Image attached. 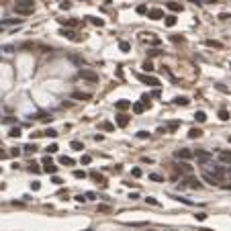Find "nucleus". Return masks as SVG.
Wrapping results in <instances>:
<instances>
[{"label":"nucleus","instance_id":"f257e3e1","mask_svg":"<svg viewBox=\"0 0 231 231\" xmlns=\"http://www.w3.org/2000/svg\"><path fill=\"white\" fill-rule=\"evenodd\" d=\"M194 157H197V162L200 166H207L209 162H213V153H209V151H204V150H197L194 151Z\"/></svg>","mask_w":231,"mask_h":231},{"label":"nucleus","instance_id":"f03ea898","mask_svg":"<svg viewBox=\"0 0 231 231\" xmlns=\"http://www.w3.org/2000/svg\"><path fill=\"white\" fill-rule=\"evenodd\" d=\"M78 76H80L82 80L98 82V74H96V72H92V70H80V72H78Z\"/></svg>","mask_w":231,"mask_h":231},{"label":"nucleus","instance_id":"7ed1b4c3","mask_svg":"<svg viewBox=\"0 0 231 231\" xmlns=\"http://www.w3.org/2000/svg\"><path fill=\"white\" fill-rule=\"evenodd\" d=\"M43 170L47 172V174H53V176H55V172H57V166L51 162V157H43Z\"/></svg>","mask_w":231,"mask_h":231},{"label":"nucleus","instance_id":"20e7f679","mask_svg":"<svg viewBox=\"0 0 231 231\" xmlns=\"http://www.w3.org/2000/svg\"><path fill=\"white\" fill-rule=\"evenodd\" d=\"M147 16H150L151 20H160V19H164V10L162 8H150V10H147Z\"/></svg>","mask_w":231,"mask_h":231},{"label":"nucleus","instance_id":"39448f33","mask_svg":"<svg viewBox=\"0 0 231 231\" xmlns=\"http://www.w3.org/2000/svg\"><path fill=\"white\" fill-rule=\"evenodd\" d=\"M176 157H178V160H182V162H186V160L194 157V151H190V150H178L176 151Z\"/></svg>","mask_w":231,"mask_h":231},{"label":"nucleus","instance_id":"423d86ee","mask_svg":"<svg viewBox=\"0 0 231 231\" xmlns=\"http://www.w3.org/2000/svg\"><path fill=\"white\" fill-rule=\"evenodd\" d=\"M139 80L141 82H145V84H147V86H160V80H157V78H153V76H139Z\"/></svg>","mask_w":231,"mask_h":231},{"label":"nucleus","instance_id":"0eeeda50","mask_svg":"<svg viewBox=\"0 0 231 231\" xmlns=\"http://www.w3.org/2000/svg\"><path fill=\"white\" fill-rule=\"evenodd\" d=\"M14 6H19V8H35V2L33 0H14Z\"/></svg>","mask_w":231,"mask_h":231},{"label":"nucleus","instance_id":"6e6552de","mask_svg":"<svg viewBox=\"0 0 231 231\" xmlns=\"http://www.w3.org/2000/svg\"><path fill=\"white\" fill-rule=\"evenodd\" d=\"M203 178H204V180H207V182H209V184H211V186H217V184H219V180H217V178L213 176V174H209V172H207V170L203 172Z\"/></svg>","mask_w":231,"mask_h":231},{"label":"nucleus","instance_id":"1a4fd4ad","mask_svg":"<svg viewBox=\"0 0 231 231\" xmlns=\"http://www.w3.org/2000/svg\"><path fill=\"white\" fill-rule=\"evenodd\" d=\"M129 106H131L129 100H117V102H115V109H117V110H127Z\"/></svg>","mask_w":231,"mask_h":231},{"label":"nucleus","instance_id":"9d476101","mask_svg":"<svg viewBox=\"0 0 231 231\" xmlns=\"http://www.w3.org/2000/svg\"><path fill=\"white\" fill-rule=\"evenodd\" d=\"M129 121H131V119L127 115H119V117H117V125H119V127H127Z\"/></svg>","mask_w":231,"mask_h":231},{"label":"nucleus","instance_id":"9b49d317","mask_svg":"<svg viewBox=\"0 0 231 231\" xmlns=\"http://www.w3.org/2000/svg\"><path fill=\"white\" fill-rule=\"evenodd\" d=\"M72 98H76V100H90L92 96H90L88 92H74V94H72Z\"/></svg>","mask_w":231,"mask_h":231},{"label":"nucleus","instance_id":"f8f14e48","mask_svg":"<svg viewBox=\"0 0 231 231\" xmlns=\"http://www.w3.org/2000/svg\"><path fill=\"white\" fill-rule=\"evenodd\" d=\"M219 160L225 164H231V151H219Z\"/></svg>","mask_w":231,"mask_h":231},{"label":"nucleus","instance_id":"ddd939ff","mask_svg":"<svg viewBox=\"0 0 231 231\" xmlns=\"http://www.w3.org/2000/svg\"><path fill=\"white\" fill-rule=\"evenodd\" d=\"M203 135V131L198 129V127H192L190 131H188V137H190V139H197V137H200Z\"/></svg>","mask_w":231,"mask_h":231},{"label":"nucleus","instance_id":"4468645a","mask_svg":"<svg viewBox=\"0 0 231 231\" xmlns=\"http://www.w3.org/2000/svg\"><path fill=\"white\" fill-rule=\"evenodd\" d=\"M143 110H145V104H143V102H135V104H133V113H135V115H141Z\"/></svg>","mask_w":231,"mask_h":231},{"label":"nucleus","instance_id":"2eb2a0df","mask_svg":"<svg viewBox=\"0 0 231 231\" xmlns=\"http://www.w3.org/2000/svg\"><path fill=\"white\" fill-rule=\"evenodd\" d=\"M168 8H170L172 13H180V10H182V4H178V2H168Z\"/></svg>","mask_w":231,"mask_h":231},{"label":"nucleus","instance_id":"dca6fc26","mask_svg":"<svg viewBox=\"0 0 231 231\" xmlns=\"http://www.w3.org/2000/svg\"><path fill=\"white\" fill-rule=\"evenodd\" d=\"M172 198L178 200V203H184L186 207H192V200H188V198H184V197H176V194H172Z\"/></svg>","mask_w":231,"mask_h":231},{"label":"nucleus","instance_id":"f3484780","mask_svg":"<svg viewBox=\"0 0 231 231\" xmlns=\"http://www.w3.org/2000/svg\"><path fill=\"white\" fill-rule=\"evenodd\" d=\"M14 10H16L19 14H25V16H27V14H33L35 8H19V6H14Z\"/></svg>","mask_w":231,"mask_h":231},{"label":"nucleus","instance_id":"a211bd4d","mask_svg":"<svg viewBox=\"0 0 231 231\" xmlns=\"http://www.w3.org/2000/svg\"><path fill=\"white\" fill-rule=\"evenodd\" d=\"M188 186H190V188H197V190H198V188H200V186H203V184L198 182L197 178H188Z\"/></svg>","mask_w":231,"mask_h":231},{"label":"nucleus","instance_id":"6ab92c4d","mask_svg":"<svg viewBox=\"0 0 231 231\" xmlns=\"http://www.w3.org/2000/svg\"><path fill=\"white\" fill-rule=\"evenodd\" d=\"M178 170H182V172H186V174H190V172H192V166H188L186 162H182L180 166H178Z\"/></svg>","mask_w":231,"mask_h":231},{"label":"nucleus","instance_id":"aec40b11","mask_svg":"<svg viewBox=\"0 0 231 231\" xmlns=\"http://www.w3.org/2000/svg\"><path fill=\"white\" fill-rule=\"evenodd\" d=\"M174 102H176V104H182V106H186L190 100H188L186 96H178V98H174Z\"/></svg>","mask_w":231,"mask_h":231},{"label":"nucleus","instance_id":"412c9836","mask_svg":"<svg viewBox=\"0 0 231 231\" xmlns=\"http://www.w3.org/2000/svg\"><path fill=\"white\" fill-rule=\"evenodd\" d=\"M194 119H197L198 123H204V121H207V115H204L203 110H197V115H194Z\"/></svg>","mask_w":231,"mask_h":231},{"label":"nucleus","instance_id":"4be33fe9","mask_svg":"<svg viewBox=\"0 0 231 231\" xmlns=\"http://www.w3.org/2000/svg\"><path fill=\"white\" fill-rule=\"evenodd\" d=\"M60 25H66V27H76V20H72V19H60Z\"/></svg>","mask_w":231,"mask_h":231},{"label":"nucleus","instance_id":"5701e85b","mask_svg":"<svg viewBox=\"0 0 231 231\" xmlns=\"http://www.w3.org/2000/svg\"><path fill=\"white\" fill-rule=\"evenodd\" d=\"M88 19H90L92 25H96V27H102V25H104V20L102 19H96V16H88Z\"/></svg>","mask_w":231,"mask_h":231},{"label":"nucleus","instance_id":"b1692460","mask_svg":"<svg viewBox=\"0 0 231 231\" xmlns=\"http://www.w3.org/2000/svg\"><path fill=\"white\" fill-rule=\"evenodd\" d=\"M70 145H72V150H76V151H82V150H84V143H80V141H72Z\"/></svg>","mask_w":231,"mask_h":231},{"label":"nucleus","instance_id":"393cba45","mask_svg":"<svg viewBox=\"0 0 231 231\" xmlns=\"http://www.w3.org/2000/svg\"><path fill=\"white\" fill-rule=\"evenodd\" d=\"M60 162L63 164V166H72V164H74V160H72V157H68V156H61Z\"/></svg>","mask_w":231,"mask_h":231},{"label":"nucleus","instance_id":"a878e982","mask_svg":"<svg viewBox=\"0 0 231 231\" xmlns=\"http://www.w3.org/2000/svg\"><path fill=\"white\" fill-rule=\"evenodd\" d=\"M178 127H180V123H178V121H172V123H168V127H166V131H176Z\"/></svg>","mask_w":231,"mask_h":231},{"label":"nucleus","instance_id":"bb28decb","mask_svg":"<svg viewBox=\"0 0 231 231\" xmlns=\"http://www.w3.org/2000/svg\"><path fill=\"white\" fill-rule=\"evenodd\" d=\"M166 25H168V27H174V25H176V16H174V14L166 16Z\"/></svg>","mask_w":231,"mask_h":231},{"label":"nucleus","instance_id":"cd10ccee","mask_svg":"<svg viewBox=\"0 0 231 231\" xmlns=\"http://www.w3.org/2000/svg\"><path fill=\"white\" fill-rule=\"evenodd\" d=\"M119 49H121V51H125V53H127V51H129V49H131V45H129V43H127V41H121V43H119Z\"/></svg>","mask_w":231,"mask_h":231},{"label":"nucleus","instance_id":"c85d7f7f","mask_svg":"<svg viewBox=\"0 0 231 231\" xmlns=\"http://www.w3.org/2000/svg\"><path fill=\"white\" fill-rule=\"evenodd\" d=\"M100 129H104V131H113V129H115V127H113V123L104 121V123H100Z\"/></svg>","mask_w":231,"mask_h":231},{"label":"nucleus","instance_id":"c756f323","mask_svg":"<svg viewBox=\"0 0 231 231\" xmlns=\"http://www.w3.org/2000/svg\"><path fill=\"white\" fill-rule=\"evenodd\" d=\"M23 150H25V153H33V151L37 150V147H35V143H29V145H25Z\"/></svg>","mask_w":231,"mask_h":231},{"label":"nucleus","instance_id":"7c9ffc66","mask_svg":"<svg viewBox=\"0 0 231 231\" xmlns=\"http://www.w3.org/2000/svg\"><path fill=\"white\" fill-rule=\"evenodd\" d=\"M8 135H10V137H19L20 135V129H19V127H13V129L8 131Z\"/></svg>","mask_w":231,"mask_h":231},{"label":"nucleus","instance_id":"2f4dec72","mask_svg":"<svg viewBox=\"0 0 231 231\" xmlns=\"http://www.w3.org/2000/svg\"><path fill=\"white\" fill-rule=\"evenodd\" d=\"M150 180H153V182H164V176H160V174H150Z\"/></svg>","mask_w":231,"mask_h":231},{"label":"nucleus","instance_id":"473e14b6","mask_svg":"<svg viewBox=\"0 0 231 231\" xmlns=\"http://www.w3.org/2000/svg\"><path fill=\"white\" fill-rule=\"evenodd\" d=\"M43 135H49V137H57V131H55V129H45V131H43Z\"/></svg>","mask_w":231,"mask_h":231},{"label":"nucleus","instance_id":"72a5a7b5","mask_svg":"<svg viewBox=\"0 0 231 231\" xmlns=\"http://www.w3.org/2000/svg\"><path fill=\"white\" fill-rule=\"evenodd\" d=\"M143 70H145V72H153V66H151V61H150V60L143 63Z\"/></svg>","mask_w":231,"mask_h":231},{"label":"nucleus","instance_id":"f704fd0d","mask_svg":"<svg viewBox=\"0 0 231 231\" xmlns=\"http://www.w3.org/2000/svg\"><path fill=\"white\" fill-rule=\"evenodd\" d=\"M109 211H110L109 204H98V213H109Z\"/></svg>","mask_w":231,"mask_h":231},{"label":"nucleus","instance_id":"c9c22d12","mask_svg":"<svg viewBox=\"0 0 231 231\" xmlns=\"http://www.w3.org/2000/svg\"><path fill=\"white\" fill-rule=\"evenodd\" d=\"M23 23V19H8L6 20V25H20Z\"/></svg>","mask_w":231,"mask_h":231},{"label":"nucleus","instance_id":"e433bc0d","mask_svg":"<svg viewBox=\"0 0 231 231\" xmlns=\"http://www.w3.org/2000/svg\"><path fill=\"white\" fill-rule=\"evenodd\" d=\"M219 119H221V121H227V119H229V113H227V110H221V113H219Z\"/></svg>","mask_w":231,"mask_h":231},{"label":"nucleus","instance_id":"4c0bfd02","mask_svg":"<svg viewBox=\"0 0 231 231\" xmlns=\"http://www.w3.org/2000/svg\"><path fill=\"white\" fill-rule=\"evenodd\" d=\"M84 176H86L84 170H74V178H84Z\"/></svg>","mask_w":231,"mask_h":231},{"label":"nucleus","instance_id":"58836bf2","mask_svg":"<svg viewBox=\"0 0 231 231\" xmlns=\"http://www.w3.org/2000/svg\"><path fill=\"white\" fill-rule=\"evenodd\" d=\"M145 200H147L150 204H153V207H157V204H160V203H157V198H153V197H147Z\"/></svg>","mask_w":231,"mask_h":231},{"label":"nucleus","instance_id":"ea45409f","mask_svg":"<svg viewBox=\"0 0 231 231\" xmlns=\"http://www.w3.org/2000/svg\"><path fill=\"white\" fill-rule=\"evenodd\" d=\"M90 176L94 178V180H98V182H102V180H104V178H102L100 174H98V172H92V174H90Z\"/></svg>","mask_w":231,"mask_h":231},{"label":"nucleus","instance_id":"a19ab883","mask_svg":"<svg viewBox=\"0 0 231 231\" xmlns=\"http://www.w3.org/2000/svg\"><path fill=\"white\" fill-rule=\"evenodd\" d=\"M51 182H53V184H57V186H60V184H63V180H61L60 176H53V178H51Z\"/></svg>","mask_w":231,"mask_h":231},{"label":"nucleus","instance_id":"79ce46f5","mask_svg":"<svg viewBox=\"0 0 231 231\" xmlns=\"http://www.w3.org/2000/svg\"><path fill=\"white\" fill-rule=\"evenodd\" d=\"M47 151H49V153H55V151H57V145H55V143H51V145L47 147Z\"/></svg>","mask_w":231,"mask_h":231},{"label":"nucleus","instance_id":"37998d69","mask_svg":"<svg viewBox=\"0 0 231 231\" xmlns=\"http://www.w3.org/2000/svg\"><path fill=\"white\" fill-rule=\"evenodd\" d=\"M131 174H133L135 178H139V176H141V170H139V168H133V170H131Z\"/></svg>","mask_w":231,"mask_h":231},{"label":"nucleus","instance_id":"c03bdc74","mask_svg":"<svg viewBox=\"0 0 231 231\" xmlns=\"http://www.w3.org/2000/svg\"><path fill=\"white\" fill-rule=\"evenodd\" d=\"M207 45L209 47H221V43H217V41H207Z\"/></svg>","mask_w":231,"mask_h":231},{"label":"nucleus","instance_id":"a18cd8bd","mask_svg":"<svg viewBox=\"0 0 231 231\" xmlns=\"http://www.w3.org/2000/svg\"><path fill=\"white\" fill-rule=\"evenodd\" d=\"M227 19H231V14H227V13H221V14H219V20H227Z\"/></svg>","mask_w":231,"mask_h":231},{"label":"nucleus","instance_id":"49530a36","mask_svg":"<svg viewBox=\"0 0 231 231\" xmlns=\"http://www.w3.org/2000/svg\"><path fill=\"white\" fill-rule=\"evenodd\" d=\"M80 162H82V164H90V162H92V157H90V156H82Z\"/></svg>","mask_w":231,"mask_h":231},{"label":"nucleus","instance_id":"de8ad7c7","mask_svg":"<svg viewBox=\"0 0 231 231\" xmlns=\"http://www.w3.org/2000/svg\"><path fill=\"white\" fill-rule=\"evenodd\" d=\"M194 217H197V221H204V219H207V215H204V213H197Z\"/></svg>","mask_w":231,"mask_h":231},{"label":"nucleus","instance_id":"09e8293b","mask_svg":"<svg viewBox=\"0 0 231 231\" xmlns=\"http://www.w3.org/2000/svg\"><path fill=\"white\" fill-rule=\"evenodd\" d=\"M137 137H139V139H145V137H150V133H145V131H139V133H137Z\"/></svg>","mask_w":231,"mask_h":231},{"label":"nucleus","instance_id":"8fccbe9b","mask_svg":"<svg viewBox=\"0 0 231 231\" xmlns=\"http://www.w3.org/2000/svg\"><path fill=\"white\" fill-rule=\"evenodd\" d=\"M84 197H86V200H92V198H96V194H94V192H86Z\"/></svg>","mask_w":231,"mask_h":231},{"label":"nucleus","instance_id":"3c124183","mask_svg":"<svg viewBox=\"0 0 231 231\" xmlns=\"http://www.w3.org/2000/svg\"><path fill=\"white\" fill-rule=\"evenodd\" d=\"M31 188H33V190H39V188H41V182H31Z\"/></svg>","mask_w":231,"mask_h":231},{"label":"nucleus","instance_id":"603ef678","mask_svg":"<svg viewBox=\"0 0 231 231\" xmlns=\"http://www.w3.org/2000/svg\"><path fill=\"white\" fill-rule=\"evenodd\" d=\"M10 156H13V157H19L20 156V150H16V147H14V150L10 151Z\"/></svg>","mask_w":231,"mask_h":231},{"label":"nucleus","instance_id":"864d4df0","mask_svg":"<svg viewBox=\"0 0 231 231\" xmlns=\"http://www.w3.org/2000/svg\"><path fill=\"white\" fill-rule=\"evenodd\" d=\"M129 198H131V200H137V198H139V194H137V192H131Z\"/></svg>","mask_w":231,"mask_h":231},{"label":"nucleus","instance_id":"5fc2aeb1","mask_svg":"<svg viewBox=\"0 0 231 231\" xmlns=\"http://www.w3.org/2000/svg\"><path fill=\"white\" fill-rule=\"evenodd\" d=\"M76 200H78V203H84V200H86V197H82V194H78V197H76Z\"/></svg>","mask_w":231,"mask_h":231},{"label":"nucleus","instance_id":"6e6d98bb","mask_svg":"<svg viewBox=\"0 0 231 231\" xmlns=\"http://www.w3.org/2000/svg\"><path fill=\"white\" fill-rule=\"evenodd\" d=\"M137 13L143 14V13H145V6H143V4H141V6H137Z\"/></svg>","mask_w":231,"mask_h":231},{"label":"nucleus","instance_id":"4d7b16f0","mask_svg":"<svg viewBox=\"0 0 231 231\" xmlns=\"http://www.w3.org/2000/svg\"><path fill=\"white\" fill-rule=\"evenodd\" d=\"M4 157H8V153H6V151H2V150H0V160H4Z\"/></svg>","mask_w":231,"mask_h":231},{"label":"nucleus","instance_id":"13d9d810","mask_svg":"<svg viewBox=\"0 0 231 231\" xmlns=\"http://www.w3.org/2000/svg\"><path fill=\"white\" fill-rule=\"evenodd\" d=\"M190 2H194V4H198V2H200V0H190Z\"/></svg>","mask_w":231,"mask_h":231},{"label":"nucleus","instance_id":"bf43d9fd","mask_svg":"<svg viewBox=\"0 0 231 231\" xmlns=\"http://www.w3.org/2000/svg\"><path fill=\"white\" fill-rule=\"evenodd\" d=\"M0 33H2V25H0Z\"/></svg>","mask_w":231,"mask_h":231}]
</instances>
